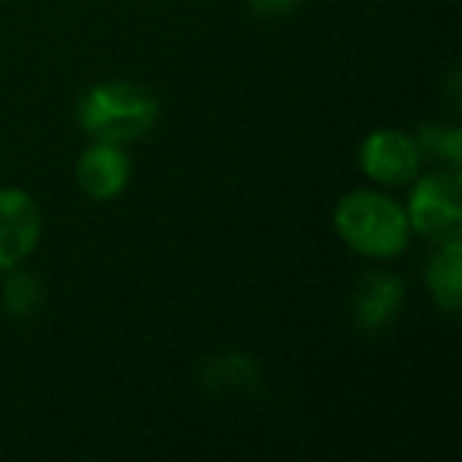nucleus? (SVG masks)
Listing matches in <instances>:
<instances>
[{
    "label": "nucleus",
    "instance_id": "20e7f679",
    "mask_svg": "<svg viewBox=\"0 0 462 462\" xmlns=\"http://www.w3.org/2000/svg\"><path fill=\"white\" fill-rule=\"evenodd\" d=\"M421 149H418L415 136L396 127H380L365 136L358 149V165L374 184L383 187H402L411 184L421 171Z\"/></svg>",
    "mask_w": 462,
    "mask_h": 462
},
{
    "label": "nucleus",
    "instance_id": "7ed1b4c3",
    "mask_svg": "<svg viewBox=\"0 0 462 462\" xmlns=\"http://www.w3.org/2000/svg\"><path fill=\"white\" fill-rule=\"evenodd\" d=\"M459 168H447V171H430L424 178H415L405 203V216H409L411 231L424 235V238H449L459 235L462 222V206H459Z\"/></svg>",
    "mask_w": 462,
    "mask_h": 462
},
{
    "label": "nucleus",
    "instance_id": "0eeeda50",
    "mask_svg": "<svg viewBox=\"0 0 462 462\" xmlns=\"http://www.w3.org/2000/svg\"><path fill=\"white\" fill-rule=\"evenodd\" d=\"M402 279L393 276V273H367L361 279L358 291H355V301H352V317H355V327L365 329V333H377L383 329L386 323H393V317L399 314L402 308Z\"/></svg>",
    "mask_w": 462,
    "mask_h": 462
},
{
    "label": "nucleus",
    "instance_id": "1a4fd4ad",
    "mask_svg": "<svg viewBox=\"0 0 462 462\" xmlns=\"http://www.w3.org/2000/svg\"><path fill=\"white\" fill-rule=\"evenodd\" d=\"M421 155H437L449 168H459L462 162V134L459 127H443V124H424L415 136Z\"/></svg>",
    "mask_w": 462,
    "mask_h": 462
},
{
    "label": "nucleus",
    "instance_id": "9b49d317",
    "mask_svg": "<svg viewBox=\"0 0 462 462\" xmlns=\"http://www.w3.org/2000/svg\"><path fill=\"white\" fill-rule=\"evenodd\" d=\"M301 0H251L254 14L260 16H282V14H291Z\"/></svg>",
    "mask_w": 462,
    "mask_h": 462
},
{
    "label": "nucleus",
    "instance_id": "f03ea898",
    "mask_svg": "<svg viewBox=\"0 0 462 462\" xmlns=\"http://www.w3.org/2000/svg\"><path fill=\"white\" fill-rule=\"evenodd\" d=\"M77 121L92 140L124 146L155 127L159 98L143 86L111 79V83H98L83 92L77 105Z\"/></svg>",
    "mask_w": 462,
    "mask_h": 462
},
{
    "label": "nucleus",
    "instance_id": "9d476101",
    "mask_svg": "<svg viewBox=\"0 0 462 462\" xmlns=\"http://www.w3.org/2000/svg\"><path fill=\"white\" fill-rule=\"evenodd\" d=\"M14 273V270H10ZM42 304V282L29 273H14L4 285V308L10 317H32Z\"/></svg>",
    "mask_w": 462,
    "mask_h": 462
},
{
    "label": "nucleus",
    "instance_id": "6e6552de",
    "mask_svg": "<svg viewBox=\"0 0 462 462\" xmlns=\"http://www.w3.org/2000/svg\"><path fill=\"white\" fill-rule=\"evenodd\" d=\"M424 282L443 314H456L462 301V241L459 235L437 241V251L430 254L424 266Z\"/></svg>",
    "mask_w": 462,
    "mask_h": 462
},
{
    "label": "nucleus",
    "instance_id": "423d86ee",
    "mask_svg": "<svg viewBox=\"0 0 462 462\" xmlns=\"http://www.w3.org/2000/svg\"><path fill=\"white\" fill-rule=\"evenodd\" d=\"M77 180L86 197L92 199H115L127 190L130 159L117 143L96 140L77 162Z\"/></svg>",
    "mask_w": 462,
    "mask_h": 462
},
{
    "label": "nucleus",
    "instance_id": "f257e3e1",
    "mask_svg": "<svg viewBox=\"0 0 462 462\" xmlns=\"http://www.w3.org/2000/svg\"><path fill=\"white\" fill-rule=\"evenodd\" d=\"M336 235L355 254L371 260H390L409 247L411 225L405 206L374 187H358L336 203Z\"/></svg>",
    "mask_w": 462,
    "mask_h": 462
},
{
    "label": "nucleus",
    "instance_id": "39448f33",
    "mask_svg": "<svg viewBox=\"0 0 462 462\" xmlns=\"http://www.w3.org/2000/svg\"><path fill=\"white\" fill-rule=\"evenodd\" d=\"M42 238V209L32 193L0 187V273L20 270Z\"/></svg>",
    "mask_w": 462,
    "mask_h": 462
}]
</instances>
